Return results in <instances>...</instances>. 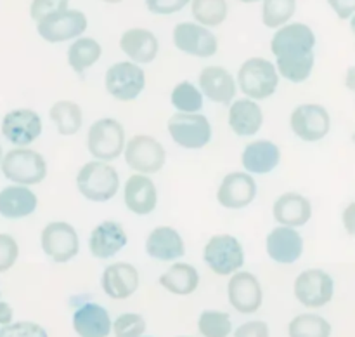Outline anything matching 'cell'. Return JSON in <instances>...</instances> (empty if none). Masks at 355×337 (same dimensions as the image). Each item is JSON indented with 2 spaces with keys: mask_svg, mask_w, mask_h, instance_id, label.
Here are the masks:
<instances>
[{
  "mask_svg": "<svg viewBox=\"0 0 355 337\" xmlns=\"http://www.w3.org/2000/svg\"><path fill=\"white\" fill-rule=\"evenodd\" d=\"M314 47V31L304 23L284 24L270 40V51L276 56V69L293 83H300L311 76L315 61Z\"/></svg>",
  "mask_w": 355,
  "mask_h": 337,
  "instance_id": "6da1fadb",
  "label": "cell"
},
{
  "mask_svg": "<svg viewBox=\"0 0 355 337\" xmlns=\"http://www.w3.org/2000/svg\"><path fill=\"white\" fill-rule=\"evenodd\" d=\"M78 191L90 202H107L116 197L120 177L116 169L107 162H87L76 176Z\"/></svg>",
  "mask_w": 355,
  "mask_h": 337,
  "instance_id": "7a4b0ae2",
  "label": "cell"
},
{
  "mask_svg": "<svg viewBox=\"0 0 355 337\" xmlns=\"http://www.w3.org/2000/svg\"><path fill=\"white\" fill-rule=\"evenodd\" d=\"M0 169L6 179L19 186H33L40 184L47 176L45 158L35 149L14 148L2 156Z\"/></svg>",
  "mask_w": 355,
  "mask_h": 337,
  "instance_id": "3957f363",
  "label": "cell"
},
{
  "mask_svg": "<svg viewBox=\"0 0 355 337\" xmlns=\"http://www.w3.org/2000/svg\"><path fill=\"white\" fill-rule=\"evenodd\" d=\"M238 83L243 94L250 99H267L279 85V73L267 59L250 58L239 66Z\"/></svg>",
  "mask_w": 355,
  "mask_h": 337,
  "instance_id": "277c9868",
  "label": "cell"
},
{
  "mask_svg": "<svg viewBox=\"0 0 355 337\" xmlns=\"http://www.w3.org/2000/svg\"><path fill=\"white\" fill-rule=\"evenodd\" d=\"M205 263L214 273L220 277H229L241 270L245 264V250L236 236L222 233L208 240L203 250Z\"/></svg>",
  "mask_w": 355,
  "mask_h": 337,
  "instance_id": "5b68a950",
  "label": "cell"
},
{
  "mask_svg": "<svg viewBox=\"0 0 355 337\" xmlns=\"http://www.w3.org/2000/svg\"><path fill=\"white\" fill-rule=\"evenodd\" d=\"M87 148L90 155L101 162L116 160L125 148V129L114 118H99L87 134Z\"/></svg>",
  "mask_w": 355,
  "mask_h": 337,
  "instance_id": "8992f818",
  "label": "cell"
},
{
  "mask_svg": "<svg viewBox=\"0 0 355 337\" xmlns=\"http://www.w3.org/2000/svg\"><path fill=\"white\" fill-rule=\"evenodd\" d=\"M125 162L135 172L156 174L163 169L166 160V151L162 142L148 134H137L125 146Z\"/></svg>",
  "mask_w": 355,
  "mask_h": 337,
  "instance_id": "52a82bcc",
  "label": "cell"
},
{
  "mask_svg": "<svg viewBox=\"0 0 355 337\" xmlns=\"http://www.w3.org/2000/svg\"><path fill=\"white\" fill-rule=\"evenodd\" d=\"M170 135L179 146L187 149H200L210 142L211 125L205 115L175 113L168 118Z\"/></svg>",
  "mask_w": 355,
  "mask_h": 337,
  "instance_id": "ba28073f",
  "label": "cell"
},
{
  "mask_svg": "<svg viewBox=\"0 0 355 337\" xmlns=\"http://www.w3.org/2000/svg\"><path fill=\"white\" fill-rule=\"evenodd\" d=\"M106 90L118 101H134L144 90V69L132 61L114 63L106 72L104 79Z\"/></svg>",
  "mask_w": 355,
  "mask_h": 337,
  "instance_id": "9c48e42d",
  "label": "cell"
},
{
  "mask_svg": "<svg viewBox=\"0 0 355 337\" xmlns=\"http://www.w3.org/2000/svg\"><path fill=\"white\" fill-rule=\"evenodd\" d=\"M42 250L55 263H68L75 259L80 250L76 229L69 222L54 221L42 229Z\"/></svg>",
  "mask_w": 355,
  "mask_h": 337,
  "instance_id": "30bf717a",
  "label": "cell"
},
{
  "mask_svg": "<svg viewBox=\"0 0 355 337\" xmlns=\"http://www.w3.org/2000/svg\"><path fill=\"white\" fill-rule=\"evenodd\" d=\"M87 24L89 21L82 10L66 9L38 21L37 31L44 40L51 42V44H59V42L78 38L87 30Z\"/></svg>",
  "mask_w": 355,
  "mask_h": 337,
  "instance_id": "8fae6325",
  "label": "cell"
},
{
  "mask_svg": "<svg viewBox=\"0 0 355 337\" xmlns=\"http://www.w3.org/2000/svg\"><path fill=\"white\" fill-rule=\"evenodd\" d=\"M291 131L307 142L321 141L331 129V117L321 104H300L291 111Z\"/></svg>",
  "mask_w": 355,
  "mask_h": 337,
  "instance_id": "7c38bea8",
  "label": "cell"
},
{
  "mask_svg": "<svg viewBox=\"0 0 355 337\" xmlns=\"http://www.w3.org/2000/svg\"><path fill=\"white\" fill-rule=\"evenodd\" d=\"M293 290L305 308H322L333 299L335 283L326 271L307 270L298 274Z\"/></svg>",
  "mask_w": 355,
  "mask_h": 337,
  "instance_id": "4fadbf2b",
  "label": "cell"
},
{
  "mask_svg": "<svg viewBox=\"0 0 355 337\" xmlns=\"http://www.w3.org/2000/svg\"><path fill=\"white\" fill-rule=\"evenodd\" d=\"M2 135L12 145L24 148L42 134V118L30 108H17L2 118Z\"/></svg>",
  "mask_w": 355,
  "mask_h": 337,
  "instance_id": "5bb4252c",
  "label": "cell"
},
{
  "mask_svg": "<svg viewBox=\"0 0 355 337\" xmlns=\"http://www.w3.org/2000/svg\"><path fill=\"white\" fill-rule=\"evenodd\" d=\"M227 297L236 311L243 315H252L259 311L262 306V285L253 273L236 271L227 283Z\"/></svg>",
  "mask_w": 355,
  "mask_h": 337,
  "instance_id": "9a60e30c",
  "label": "cell"
},
{
  "mask_svg": "<svg viewBox=\"0 0 355 337\" xmlns=\"http://www.w3.org/2000/svg\"><path fill=\"white\" fill-rule=\"evenodd\" d=\"M173 44L179 51L196 58H211L217 54V37L198 23H179L173 28Z\"/></svg>",
  "mask_w": 355,
  "mask_h": 337,
  "instance_id": "2e32d148",
  "label": "cell"
},
{
  "mask_svg": "<svg viewBox=\"0 0 355 337\" xmlns=\"http://www.w3.org/2000/svg\"><path fill=\"white\" fill-rule=\"evenodd\" d=\"M257 183L248 172H231L222 179L217 191V200L222 207L245 208L255 200Z\"/></svg>",
  "mask_w": 355,
  "mask_h": 337,
  "instance_id": "e0dca14e",
  "label": "cell"
},
{
  "mask_svg": "<svg viewBox=\"0 0 355 337\" xmlns=\"http://www.w3.org/2000/svg\"><path fill=\"white\" fill-rule=\"evenodd\" d=\"M267 254L279 264H291L304 254V238L295 228L277 226L267 235Z\"/></svg>",
  "mask_w": 355,
  "mask_h": 337,
  "instance_id": "ac0fdd59",
  "label": "cell"
},
{
  "mask_svg": "<svg viewBox=\"0 0 355 337\" xmlns=\"http://www.w3.org/2000/svg\"><path fill=\"white\" fill-rule=\"evenodd\" d=\"M101 285L111 299H128L139 288V271L130 263H114L106 266Z\"/></svg>",
  "mask_w": 355,
  "mask_h": 337,
  "instance_id": "d6986e66",
  "label": "cell"
},
{
  "mask_svg": "<svg viewBox=\"0 0 355 337\" xmlns=\"http://www.w3.org/2000/svg\"><path fill=\"white\" fill-rule=\"evenodd\" d=\"M127 233L120 222L103 221L90 233L89 249L97 259H110V257L116 256L127 245Z\"/></svg>",
  "mask_w": 355,
  "mask_h": 337,
  "instance_id": "ffe728a7",
  "label": "cell"
},
{
  "mask_svg": "<svg viewBox=\"0 0 355 337\" xmlns=\"http://www.w3.org/2000/svg\"><path fill=\"white\" fill-rule=\"evenodd\" d=\"M125 205L137 215L151 214L158 204V191L155 183L144 174H134L125 183Z\"/></svg>",
  "mask_w": 355,
  "mask_h": 337,
  "instance_id": "44dd1931",
  "label": "cell"
},
{
  "mask_svg": "<svg viewBox=\"0 0 355 337\" xmlns=\"http://www.w3.org/2000/svg\"><path fill=\"white\" fill-rule=\"evenodd\" d=\"M274 219L279 222L281 226H288V228H298L311 221L312 217V204L309 198L304 195L295 193H284L274 202Z\"/></svg>",
  "mask_w": 355,
  "mask_h": 337,
  "instance_id": "7402d4cb",
  "label": "cell"
},
{
  "mask_svg": "<svg viewBox=\"0 0 355 337\" xmlns=\"http://www.w3.org/2000/svg\"><path fill=\"white\" fill-rule=\"evenodd\" d=\"M120 49L135 65H148L158 56V38L146 28H130L120 38Z\"/></svg>",
  "mask_w": 355,
  "mask_h": 337,
  "instance_id": "603a6c76",
  "label": "cell"
},
{
  "mask_svg": "<svg viewBox=\"0 0 355 337\" xmlns=\"http://www.w3.org/2000/svg\"><path fill=\"white\" fill-rule=\"evenodd\" d=\"M201 90L210 101L218 104H231L236 96V82L224 66H207L198 76Z\"/></svg>",
  "mask_w": 355,
  "mask_h": 337,
  "instance_id": "cb8c5ba5",
  "label": "cell"
},
{
  "mask_svg": "<svg viewBox=\"0 0 355 337\" xmlns=\"http://www.w3.org/2000/svg\"><path fill=\"white\" fill-rule=\"evenodd\" d=\"M73 329L80 337H107L111 332L110 313L96 302H85L73 315Z\"/></svg>",
  "mask_w": 355,
  "mask_h": 337,
  "instance_id": "d4e9b609",
  "label": "cell"
},
{
  "mask_svg": "<svg viewBox=\"0 0 355 337\" xmlns=\"http://www.w3.org/2000/svg\"><path fill=\"white\" fill-rule=\"evenodd\" d=\"M146 252L153 259L175 261L186 254V245L177 229L170 226H158L146 240Z\"/></svg>",
  "mask_w": 355,
  "mask_h": 337,
  "instance_id": "484cf974",
  "label": "cell"
},
{
  "mask_svg": "<svg viewBox=\"0 0 355 337\" xmlns=\"http://www.w3.org/2000/svg\"><path fill=\"white\" fill-rule=\"evenodd\" d=\"M38 198L28 186L12 184L0 191V215L6 219H23L37 211Z\"/></svg>",
  "mask_w": 355,
  "mask_h": 337,
  "instance_id": "4316f807",
  "label": "cell"
},
{
  "mask_svg": "<svg viewBox=\"0 0 355 337\" xmlns=\"http://www.w3.org/2000/svg\"><path fill=\"white\" fill-rule=\"evenodd\" d=\"M281 160L279 146L274 145L272 141L260 139V141H252L245 146L241 153V163L245 170L252 174H267L276 169Z\"/></svg>",
  "mask_w": 355,
  "mask_h": 337,
  "instance_id": "83f0119b",
  "label": "cell"
},
{
  "mask_svg": "<svg viewBox=\"0 0 355 337\" xmlns=\"http://www.w3.org/2000/svg\"><path fill=\"white\" fill-rule=\"evenodd\" d=\"M229 127L238 135H255L262 129L263 113L253 99H238L229 108Z\"/></svg>",
  "mask_w": 355,
  "mask_h": 337,
  "instance_id": "f1b7e54d",
  "label": "cell"
},
{
  "mask_svg": "<svg viewBox=\"0 0 355 337\" xmlns=\"http://www.w3.org/2000/svg\"><path fill=\"white\" fill-rule=\"evenodd\" d=\"M159 285L175 295H189L200 285V273L187 263H175L159 277Z\"/></svg>",
  "mask_w": 355,
  "mask_h": 337,
  "instance_id": "f546056e",
  "label": "cell"
},
{
  "mask_svg": "<svg viewBox=\"0 0 355 337\" xmlns=\"http://www.w3.org/2000/svg\"><path fill=\"white\" fill-rule=\"evenodd\" d=\"M49 117L54 122L61 135H75L80 131L83 122L82 108L73 101H58L51 106Z\"/></svg>",
  "mask_w": 355,
  "mask_h": 337,
  "instance_id": "4dcf8cb0",
  "label": "cell"
},
{
  "mask_svg": "<svg viewBox=\"0 0 355 337\" xmlns=\"http://www.w3.org/2000/svg\"><path fill=\"white\" fill-rule=\"evenodd\" d=\"M103 54V47L90 37L76 38L68 49V63L76 73H83L87 68L96 65Z\"/></svg>",
  "mask_w": 355,
  "mask_h": 337,
  "instance_id": "1f68e13d",
  "label": "cell"
},
{
  "mask_svg": "<svg viewBox=\"0 0 355 337\" xmlns=\"http://www.w3.org/2000/svg\"><path fill=\"white\" fill-rule=\"evenodd\" d=\"M290 337H331V323L314 313L295 316L288 325Z\"/></svg>",
  "mask_w": 355,
  "mask_h": 337,
  "instance_id": "d6a6232c",
  "label": "cell"
},
{
  "mask_svg": "<svg viewBox=\"0 0 355 337\" xmlns=\"http://www.w3.org/2000/svg\"><path fill=\"white\" fill-rule=\"evenodd\" d=\"M191 10L194 19L201 26H218L227 17L225 0H191Z\"/></svg>",
  "mask_w": 355,
  "mask_h": 337,
  "instance_id": "836d02e7",
  "label": "cell"
},
{
  "mask_svg": "<svg viewBox=\"0 0 355 337\" xmlns=\"http://www.w3.org/2000/svg\"><path fill=\"white\" fill-rule=\"evenodd\" d=\"M170 103L180 113H198L203 108V94L198 90L196 85L182 80L173 87L172 94H170Z\"/></svg>",
  "mask_w": 355,
  "mask_h": 337,
  "instance_id": "e575fe53",
  "label": "cell"
},
{
  "mask_svg": "<svg viewBox=\"0 0 355 337\" xmlns=\"http://www.w3.org/2000/svg\"><path fill=\"white\" fill-rule=\"evenodd\" d=\"M297 0H263L262 21L267 28H281L293 17Z\"/></svg>",
  "mask_w": 355,
  "mask_h": 337,
  "instance_id": "d590c367",
  "label": "cell"
},
{
  "mask_svg": "<svg viewBox=\"0 0 355 337\" xmlns=\"http://www.w3.org/2000/svg\"><path fill=\"white\" fill-rule=\"evenodd\" d=\"M203 337H227L232 330L231 316L224 311H203L198 320Z\"/></svg>",
  "mask_w": 355,
  "mask_h": 337,
  "instance_id": "8d00e7d4",
  "label": "cell"
},
{
  "mask_svg": "<svg viewBox=\"0 0 355 337\" xmlns=\"http://www.w3.org/2000/svg\"><path fill=\"white\" fill-rule=\"evenodd\" d=\"M114 337H141L146 332V320L139 313H123L111 325Z\"/></svg>",
  "mask_w": 355,
  "mask_h": 337,
  "instance_id": "74e56055",
  "label": "cell"
},
{
  "mask_svg": "<svg viewBox=\"0 0 355 337\" xmlns=\"http://www.w3.org/2000/svg\"><path fill=\"white\" fill-rule=\"evenodd\" d=\"M0 337H49L47 330L33 322H16L3 325Z\"/></svg>",
  "mask_w": 355,
  "mask_h": 337,
  "instance_id": "f35d334b",
  "label": "cell"
},
{
  "mask_svg": "<svg viewBox=\"0 0 355 337\" xmlns=\"http://www.w3.org/2000/svg\"><path fill=\"white\" fill-rule=\"evenodd\" d=\"M19 256V245L14 236L0 233V273H6L16 264Z\"/></svg>",
  "mask_w": 355,
  "mask_h": 337,
  "instance_id": "ab89813d",
  "label": "cell"
},
{
  "mask_svg": "<svg viewBox=\"0 0 355 337\" xmlns=\"http://www.w3.org/2000/svg\"><path fill=\"white\" fill-rule=\"evenodd\" d=\"M69 0H33L30 7L31 19L42 21L49 16L68 9Z\"/></svg>",
  "mask_w": 355,
  "mask_h": 337,
  "instance_id": "60d3db41",
  "label": "cell"
},
{
  "mask_svg": "<svg viewBox=\"0 0 355 337\" xmlns=\"http://www.w3.org/2000/svg\"><path fill=\"white\" fill-rule=\"evenodd\" d=\"M189 2L191 0H146V6L153 14L168 16V14L182 10Z\"/></svg>",
  "mask_w": 355,
  "mask_h": 337,
  "instance_id": "b9f144b4",
  "label": "cell"
},
{
  "mask_svg": "<svg viewBox=\"0 0 355 337\" xmlns=\"http://www.w3.org/2000/svg\"><path fill=\"white\" fill-rule=\"evenodd\" d=\"M234 337H269V325L262 320H252L239 325Z\"/></svg>",
  "mask_w": 355,
  "mask_h": 337,
  "instance_id": "7bdbcfd3",
  "label": "cell"
},
{
  "mask_svg": "<svg viewBox=\"0 0 355 337\" xmlns=\"http://www.w3.org/2000/svg\"><path fill=\"white\" fill-rule=\"evenodd\" d=\"M331 9L340 19H350L355 10V0H328Z\"/></svg>",
  "mask_w": 355,
  "mask_h": 337,
  "instance_id": "ee69618b",
  "label": "cell"
},
{
  "mask_svg": "<svg viewBox=\"0 0 355 337\" xmlns=\"http://www.w3.org/2000/svg\"><path fill=\"white\" fill-rule=\"evenodd\" d=\"M12 308H10V304H7V302L0 301V325H9L10 322H12Z\"/></svg>",
  "mask_w": 355,
  "mask_h": 337,
  "instance_id": "f6af8a7d",
  "label": "cell"
},
{
  "mask_svg": "<svg viewBox=\"0 0 355 337\" xmlns=\"http://www.w3.org/2000/svg\"><path fill=\"white\" fill-rule=\"evenodd\" d=\"M354 208H355V204H350L349 207L345 208V212H343V221H345L347 231H349L350 235H354V221H352Z\"/></svg>",
  "mask_w": 355,
  "mask_h": 337,
  "instance_id": "bcb514c9",
  "label": "cell"
},
{
  "mask_svg": "<svg viewBox=\"0 0 355 337\" xmlns=\"http://www.w3.org/2000/svg\"><path fill=\"white\" fill-rule=\"evenodd\" d=\"M103 2H106V3H120V2H123V0H103Z\"/></svg>",
  "mask_w": 355,
  "mask_h": 337,
  "instance_id": "7dc6e473",
  "label": "cell"
},
{
  "mask_svg": "<svg viewBox=\"0 0 355 337\" xmlns=\"http://www.w3.org/2000/svg\"><path fill=\"white\" fill-rule=\"evenodd\" d=\"M239 2H243V3H255V2H259V0H239Z\"/></svg>",
  "mask_w": 355,
  "mask_h": 337,
  "instance_id": "c3c4849f",
  "label": "cell"
},
{
  "mask_svg": "<svg viewBox=\"0 0 355 337\" xmlns=\"http://www.w3.org/2000/svg\"><path fill=\"white\" fill-rule=\"evenodd\" d=\"M2 156H3V151H2V145H0V162H2Z\"/></svg>",
  "mask_w": 355,
  "mask_h": 337,
  "instance_id": "681fc988",
  "label": "cell"
},
{
  "mask_svg": "<svg viewBox=\"0 0 355 337\" xmlns=\"http://www.w3.org/2000/svg\"><path fill=\"white\" fill-rule=\"evenodd\" d=\"M180 337H187V336H180Z\"/></svg>",
  "mask_w": 355,
  "mask_h": 337,
  "instance_id": "f907efd6",
  "label": "cell"
},
{
  "mask_svg": "<svg viewBox=\"0 0 355 337\" xmlns=\"http://www.w3.org/2000/svg\"><path fill=\"white\" fill-rule=\"evenodd\" d=\"M141 337H142V336H141Z\"/></svg>",
  "mask_w": 355,
  "mask_h": 337,
  "instance_id": "816d5d0a",
  "label": "cell"
}]
</instances>
